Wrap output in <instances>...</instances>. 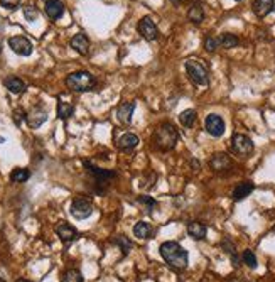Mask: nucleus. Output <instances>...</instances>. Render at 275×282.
<instances>
[{
  "instance_id": "nucleus-1",
  "label": "nucleus",
  "mask_w": 275,
  "mask_h": 282,
  "mask_svg": "<svg viewBox=\"0 0 275 282\" xmlns=\"http://www.w3.org/2000/svg\"><path fill=\"white\" fill-rule=\"evenodd\" d=\"M161 257L174 269H186L188 267V252L177 242H164L159 247Z\"/></svg>"
},
{
  "instance_id": "nucleus-2",
  "label": "nucleus",
  "mask_w": 275,
  "mask_h": 282,
  "mask_svg": "<svg viewBox=\"0 0 275 282\" xmlns=\"http://www.w3.org/2000/svg\"><path fill=\"white\" fill-rule=\"evenodd\" d=\"M177 139H179V134L176 127L170 123H162L154 134V144L161 150H172L177 144Z\"/></svg>"
},
{
  "instance_id": "nucleus-3",
  "label": "nucleus",
  "mask_w": 275,
  "mask_h": 282,
  "mask_svg": "<svg viewBox=\"0 0 275 282\" xmlns=\"http://www.w3.org/2000/svg\"><path fill=\"white\" fill-rule=\"evenodd\" d=\"M96 85V80L91 73L88 71H76L68 75L66 78V86L71 91H76V93H84V91L93 90V86Z\"/></svg>"
},
{
  "instance_id": "nucleus-4",
  "label": "nucleus",
  "mask_w": 275,
  "mask_h": 282,
  "mask_svg": "<svg viewBox=\"0 0 275 282\" xmlns=\"http://www.w3.org/2000/svg\"><path fill=\"white\" fill-rule=\"evenodd\" d=\"M186 73H188V78L192 81L194 85H199V86H206L210 83V78H208V69L201 61L196 59H188L184 64Z\"/></svg>"
},
{
  "instance_id": "nucleus-5",
  "label": "nucleus",
  "mask_w": 275,
  "mask_h": 282,
  "mask_svg": "<svg viewBox=\"0 0 275 282\" xmlns=\"http://www.w3.org/2000/svg\"><path fill=\"white\" fill-rule=\"evenodd\" d=\"M69 213L73 215V218L76 220H84L88 218V216H91L93 213V204L90 199L86 198H75L71 203V206H69Z\"/></svg>"
},
{
  "instance_id": "nucleus-6",
  "label": "nucleus",
  "mask_w": 275,
  "mask_h": 282,
  "mask_svg": "<svg viewBox=\"0 0 275 282\" xmlns=\"http://www.w3.org/2000/svg\"><path fill=\"white\" fill-rule=\"evenodd\" d=\"M231 147L236 154L240 156H248V154L253 152V142L248 135H243V134H235L231 137Z\"/></svg>"
},
{
  "instance_id": "nucleus-7",
  "label": "nucleus",
  "mask_w": 275,
  "mask_h": 282,
  "mask_svg": "<svg viewBox=\"0 0 275 282\" xmlns=\"http://www.w3.org/2000/svg\"><path fill=\"white\" fill-rule=\"evenodd\" d=\"M204 129H206V132L213 135V137H221V135L224 134V120L220 115H208L206 117V122H204Z\"/></svg>"
},
{
  "instance_id": "nucleus-8",
  "label": "nucleus",
  "mask_w": 275,
  "mask_h": 282,
  "mask_svg": "<svg viewBox=\"0 0 275 282\" xmlns=\"http://www.w3.org/2000/svg\"><path fill=\"white\" fill-rule=\"evenodd\" d=\"M9 46L19 56H30V54H32V42L27 39V37H22V36L10 37Z\"/></svg>"
},
{
  "instance_id": "nucleus-9",
  "label": "nucleus",
  "mask_w": 275,
  "mask_h": 282,
  "mask_svg": "<svg viewBox=\"0 0 275 282\" xmlns=\"http://www.w3.org/2000/svg\"><path fill=\"white\" fill-rule=\"evenodd\" d=\"M233 162H231L230 156L224 152H216L215 156L211 157L210 161V168L213 169L215 172H224V171H230Z\"/></svg>"
},
{
  "instance_id": "nucleus-10",
  "label": "nucleus",
  "mask_w": 275,
  "mask_h": 282,
  "mask_svg": "<svg viewBox=\"0 0 275 282\" xmlns=\"http://www.w3.org/2000/svg\"><path fill=\"white\" fill-rule=\"evenodd\" d=\"M140 36L145 41H156L157 39V26L154 24V21L150 17H144L137 26Z\"/></svg>"
},
{
  "instance_id": "nucleus-11",
  "label": "nucleus",
  "mask_w": 275,
  "mask_h": 282,
  "mask_svg": "<svg viewBox=\"0 0 275 282\" xmlns=\"http://www.w3.org/2000/svg\"><path fill=\"white\" fill-rule=\"evenodd\" d=\"M56 233L64 243H71L73 240H76V237H78V231H76L75 226H71L69 223H64V222L56 226Z\"/></svg>"
},
{
  "instance_id": "nucleus-12",
  "label": "nucleus",
  "mask_w": 275,
  "mask_h": 282,
  "mask_svg": "<svg viewBox=\"0 0 275 282\" xmlns=\"http://www.w3.org/2000/svg\"><path fill=\"white\" fill-rule=\"evenodd\" d=\"M253 12L258 17H265L270 12H275V0H253Z\"/></svg>"
},
{
  "instance_id": "nucleus-13",
  "label": "nucleus",
  "mask_w": 275,
  "mask_h": 282,
  "mask_svg": "<svg viewBox=\"0 0 275 282\" xmlns=\"http://www.w3.org/2000/svg\"><path fill=\"white\" fill-rule=\"evenodd\" d=\"M46 118H48V113H46L42 108H34V110H30L29 113H27L26 120L29 123V127H32V129H37V127H41L42 123L46 122Z\"/></svg>"
},
{
  "instance_id": "nucleus-14",
  "label": "nucleus",
  "mask_w": 275,
  "mask_h": 282,
  "mask_svg": "<svg viewBox=\"0 0 275 282\" xmlns=\"http://www.w3.org/2000/svg\"><path fill=\"white\" fill-rule=\"evenodd\" d=\"M134 108H135V103L134 102H127V103H122V105H118L117 108V118L120 122L123 123V125H129L132 122V115H134Z\"/></svg>"
},
{
  "instance_id": "nucleus-15",
  "label": "nucleus",
  "mask_w": 275,
  "mask_h": 282,
  "mask_svg": "<svg viewBox=\"0 0 275 282\" xmlns=\"http://www.w3.org/2000/svg\"><path fill=\"white\" fill-rule=\"evenodd\" d=\"M208 233V228L204 223L201 222H191L188 225V235L191 238H194V240H203L204 237H206Z\"/></svg>"
},
{
  "instance_id": "nucleus-16",
  "label": "nucleus",
  "mask_w": 275,
  "mask_h": 282,
  "mask_svg": "<svg viewBox=\"0 0 275 282\" xmlns=\"http://www.w3.org/2000/svg\"><path fill=\"white\" fill-rule=\"evenodd\" d=\"M71 48L75 49L76 53L84 56V54H88V51H90V41H88V37L84 36V34H76L71 39Z\"/></svg>"
},
{
  "instance_id": "nucleus-17",
  "label": "nucleus",
  "mask_w": 275,
  "mask_h": 282,
  "mask_svg": "<svg viewBox=\"0 0 275 282\" xmlns=\"http://www.w3.org/2000/svg\"><path fill=\"white\" fill-rule=\"evenodd\" d=\"M3 85H5L7 90L14 95H21L26 91V83L21 78H17V76H9V78H5Z\"/></svg>"
},
{
  "instance_id": "nucleus-18",
  "label": "nucleus",
  "mask_w": 275,
  "mask_h": 282,
  "mask_svg": "<svg viewBox=\"0 0 275 282\" xmlns=\"http://www.w3.org/2000/svg\"><path fill=\"white\" fill-rule=\"evenodd\" d=\"M138 137L135 134H130V132H127V134H123L122 137L118 139V142H117V145H118V149H122V150H130V149H135L138 145Z\"/></svg>"
},
{
  "instance_id": "nucleus-19",
  "label": "nucleus",
  "mask_w": 275,
  "mask_h": 282,
  "mask_svg": "<svg viewBox=\"0 0 275 282\" xmlns=\"http://www.w3.org/2000/svg\"><path fill=\"white\" fill-rule=\"evenodd\" d=\"M46 14H48L49 19L53 21H57L61 15L64 14V5L59 2V0H54V2H48L46 3Z\"/></svg>"
},
{
  "instance_id": "nucleus-20",
  "label": "nucleus",
  "mask_w": 275,
  "mask_h": 282,
  "mask_svg": "<svg viewBox=\"0 0 275 282\" xmlns=\"http://www.w3.org/2000/svg\"><path fill=\"white\" fill-rule=\"evenodd\" d=\"M134 235L140 240H147V238L152 237V225L147 222H138L134 226Z\"/></svg>"
},
{
  "instance_id": "nucleus-21",
  "label": "nucleus",
  "mask_w": 275,
  "mask_h": 282,
  "mask_svg": "<svg viewBox=\"0 0 275 282\" xmlns=\"http://www.w3.org/2000/svg\"><path fill=\"white\" fill-rule=\"evenodd\" d=\"M251 191H253V184H251L250 181L240 183L238 186L233 189V199L235 201H242V199H245Z\"/></svg>"
},
{
  "instance_id": "nucleus-22",
  "label": "nucleus",
  "mask_w": 275,
  "mask_h": 282,
  "mask_svg": "<svg viewBox=\"0 0 275 282\" xmlns=\"http://www.w3.org/2000/svg\"><path fill=\"white\" fill-rule=\"evenodd\" d=\"M188 19H189L191 22H194V24H199V22H203V19H204L203 5H201V3H194V5H192L191 9H189Z\"/></svg>"
},
{
  "instance_id": "nucleus-23",
  "label": "nucleus",
  "mask_w": 275,
  "mask_h": 282,
  "mask_svg": "<svg viewBox=\"0 0 275 282\" xmlns=\"http://www.w3.org/2000/svg\"><path fill=\"white\" fill-rule=\"evenodd\" d=\"M179 122L183 123L186 129H191V127L194 125V122H196V112L192 110V108H188V110L181 112Z\"/></svg>"
},
{
  "instance_id": "nucleus-24",
  "label": "nucleus",
  "mask_w": 275,
  "mask_h": 282,
  "mask_svg": "<svg viewBox=\"0 0 275 282\" xmlns=\"http://www.w3.org/2000/svg\"><path fill=\"white\" fill-rule=\"evenodd\" d=\"M218 42H220V48H236L238 46L240 39L236 36H233V34H221V36L218 37Z\"/></svg>"
},
{
  "instance_id": "nucleus-25",
  "label": "nucleus",
  "mask_w": 275,
  "mask_h": 282,
  "mask_svg": "<svg viewBox=\"0 0 275 282\" xmlns=\"http://www.w3.org/2000/svg\"><path fill=\"white\" fill-rule=\"evenodd\" d=\"M29 177H30V172L27 171V169L17 168V169H14V171L10 172V181H12V183H26Z\"/></svg>"
},
{
  "instance_id": "nucleus-26",
  "label": "nucleus",
  "mask_w": 275,
  "mask_h": 282,
  "mask_svg": "<svg viewBox=\"0 0 275 282\" xmlns=\"http://www.w3.org/2000/svg\"><path fill=\"white\" fill-rule=\"evenodd\" d=\"M71 115H73V105H69V103L66 102L57 103V117H59L61 120H68Z\"/></svg>"
},
{
  "instance_id": "nucleus-27",
  "label": "nucleus",
  "mask_w": 275,
  "mask_h": 282,
  "mask_svg": "<svg viewBox=\"0 0 275 282\" xmlns=\"http://www.w3.org/2000/svg\"><path fill=\"white\" fill-rule=\"evenodd\" d=\"M63 282H83V274L78 269H69L64 272Z\"/></svg>"
},
{
  "instance_id": "nucleus-28",
  "label": "nucleus",
  "mask_w": 275,
  "mask_h": 282,
  "mask_svg": "<svg viewBox=\"0 0 275 282\" xmlns=\"http://www.w3.org/2000/svg\"><path fill=\"white\" fill-rule=\"evenodd\" d=\"M115 243L122 249V252H123V255H127V254L130 252V249H132V242H130V238H127L125 235H118L117 238H115Z\"/></svg>"
},
{
  "instance_id": "nucleus-29",
  "label": "nucleus",
  "mask_w": 275,
  "mask_h": 282,
  "mask_svg": "<svg viewBox=\"0 0 275 282\" xmlns=\"http://www.w3.org/2000/svg\"><path fill=\"white\" fill-rule=\"evenodd\" d=\"M242 258H243V264H247L250 269H257L258 262H257V257H255V254L251 252V250H245Z\"/></svg>"
},
{
  "instance_id": "nucleus-30",
  "label": "nucleus",
  "mask_w": 275,
  "mask_h": 282,
  "mask_svg": "<svg viewBox=\"0 0 275 282\" xmlns=\"http://www.w3.org/2000/svg\"><path fill=\"white\" fill-rule=\"evenodd\" d=\"M22 12H24V17H26L29 22H34L37 17H39V12H37V9H36L34 5H26Z\"/></svg>"
},
{
  "instance_id": "nucleus-31",
  "label": "nucleus",
  "mask_w": 275,
  "mask_h": 282,
  "mask_svg": "<svg viewBox=\"0 0 275 282\" xmlns=\"http://www.w3.org/2000/svg\"><path fill=\"white\" fill-rule=\"evenodd\" d=\"M204 48H206V51H216V49L220 48V42H218V37H206V41H204Z\"/></svg>"
},
{
  "instance_id": "nucleus-32",
  "label": "nucleus",
  "mask_w": 275,
  "mask_h": 282,
  "mask_svg": "<svg viewBox=\"0 0 275 282\" xmlns=\"http://www.w3.org/2000/svg\"><path fill=\"white\" fill-rule=\"evenodd\" d=\"M138 203H140V204H145V206H147V211H152L154 208H156V204H157L152 198H150V196H138Z\"/></svg>"
},
{
  "instance_id": "nucleus-33",
  "label": "nucleus",
  "mask_w": 275,
  "mask_h": 282,
  "mask_svg": "<svg viewBox=\"0 0 275 282\" xmlns=\"http://www.w3.org/2000/svg\"><path fill=\"white\" fill-rule=\"evenodd\" d=\"M21 3V0H0V5L3 9H9V10H15Z\"/></svg>"
},
{
  "instance_id": "nucleus-34",
  "label": "nucleus",
  "mask_w": 275,
  "mask_h": 282,
  "mask_svg": "<svg viewBox=\"0 0 275 282\" xmlns=\"http://www.w3.org/2000/svg\"><path fill=\"white\" fill-rule=\"evenodd\" d=\"M27 117V115L24 113V110H21V108H19V110H15V123H21L22 120H24V118Z\"/></svg>"
},
{
  "instance_id": "nucleus-35",
  "label": "nucleus",
  "mask_w": 275,
  "mask_h": 282,
  "mask_svg": "<svg viewBox=\"0 0 275 282\" xmlns=\"http://www.w3.org/2000/svg\"><path fill=\"white\" fill-rule=\"evenodd\" d=\"M3 142H5V137H2V135H0V144H3Z\"/></svg>"
},
{
  "instance_id": "nucleus-36",
  "label": "nucleus",
  "mask_w": 275,
  "mask_h": 282,
  "mask_svg": "<svg viewBox=\"0 0 275 282\" xmlns=\"http://www.w3.org/2000/svg\"><path fill=\"white\" fill-rule=\"evenodd\" d=\"M230 282H243V281L242 279H231Z\"/></svg>"
},
{
  "instance_id": "nucleus-37",
  "label": "nucleus",
  "mask_w": 275,
  "mask_h": 282,
  "mask_svg": "<svg viewBox=\"0 0 275 282\" xmlns=\"http://www.w3.org/2000/svg\"><path fill=\"white\" fill-rule=\"evenodd\" d=\"M170 2H172V3H179L181 0H170Z\"/></svg>"
},
{
  "instance_id": "nucleus-38",
  "label": "nucleus",
  "mask_w": 275,
  "mask_h": 282,
  "mask_svg": "<svg viewBox=\"0 0 275 282\" xmlns=\"http://www.w3.org/2000/svg\"><path fill=\"white\" fill-rule=\"evenodd\" d=\"M17 282H29V281H26V279H19Z\"/></svg>"
},
{
  "instance_id": "nucleus-39",
  "label": "nucleus",
  "mask_w": 275,
  "mask_h": 282,
  "mask_svg": "<svg viewBox=\"0 0 275 282\" xmlns=\"http://www.w3.org/2000/svg\"><path fill=\"white\" fill-rule=\"evenodd\" d=\"M44 2H46V3H48V2H54V0H44Z\"/></svg>"
},
{
  "instance_id": "nucleus-40",
  "label": "nucleus",
  "mask_w": 275,
  "mask_h": 282,
  "mask_svg": "<svg viewBox=\"0 0 275 282\" xmlns=\"http://www.w3.org/2000/svg\"><path fill=\"white\" fill-rule=\"evenodd\" d=\"M0 282H3V281H2V277H0Z\"/></svg>"
},
{
  "instance_id": "nucleus-41",
  "label": "nucleus",
  "mask_w": 275,
  "mask_h": 282,
  "mask_svg": "<svg viewBox=\"0 0 275 282\" xmlns=\"http://www.w3.org/2000/svg\"><path fill=\"white\" fill-rule=\"evenodd\" d=\"M236 2H240V0H236Z\"/></svg>"
}]
</instances>
